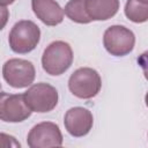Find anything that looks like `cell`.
Returning a JSON list of instances; mask_svg holds the SVG:
<instances>
[{"label": "cell", "mask_w": 148, "mask_h": 148, "mask_svg": "<svg viewBox=\"0 0 148 148\" xmlns=\"http://www.w3.org/2000/svg\"><path fill=\"white\" fill-rule=\"evenodd\" d=\"M73 50L67 42L54 40L46 46L42 56L43 69L52 76L64 74L73 64Z\"/></svg>", "instance_id": "6da1fadb"}, {"label": "cell", "mask_w": 148, "mask_h": 148, "mask_svg": "<svg viewBox=\"0 0 148 148\" xmlns=\"http://www.w3.org/2000/svg\"><path fill=\"white\" fill-rule=\"evenodd\" d=\"M40 40L39 27L30 20L16 22L9 31L8 43L13 52L25 54L36 49Z\"/></svg>", "instance_id": "7a4b0ae2"}, {"label": "cell", "mask_w": 148, "mask_h": 148, "mask_svg": "<svg viewBox=\"0 0 148 148\" xmlns=\"http://www.w3.org/2000/svg\"><path fill=\"white\" fill-rule=\"evenodd\" d=\"M71 92L81 99L95 97L102 88V79L98 72L90 67H81L72 73L68 80Z\"/></svg>", "instance_id": "3957f363"}, {"label": "cell", "mask_w": 148, "mask_h": 148, "mask_svg": "<svg viewBox=\"0 0 148 148\" xmlns=\"http://www.w3.org/2000/svg\"><path fill=\"white\" fill-rule=\"evenodd\" d=\"M24 101L32 112L45 113L52 111L59 101L58 90L45 82L32 84L23 94Z\"/></svg>", "instance_id": "277c9868"}, {"label": "cell", "mask_w": 148, "mask_h": 148, "mask_svg": "<svg viewBox=\"0 0 148 148\" xmlns=\"http://www.w3.org/2000/svg\"><path fill=\"white\" fill-rule=\"evenodd\" d=\"M103 45L111 56L124 57L133 51L135 45V35L125 25L114 24L104 31Z\"/></svg>", "instance_id": "5b68a950"}, {"label": "cell", "mask_w": 148, "mask_h": 148, "mask_svg": "<svg viewBox=\"0 0 148 148\" xmlns=\"http://www.w3.org/2000/svg\"><path fill=\"white\" fill-rule=\"evenodd\" d=\"M2 76L13 88L21 89L31 86L36 76V69L31 61L20 58H12L2 66Z\"/></svg>", "instance_id": "8992f818"}, {"label": "cell", "mask_w": 148, "mask_h": 148, "mask_svg": "<svg viewBox=\"0 0 148 148\" xmlns=\"http://www.w3.org/2000/svg\"><path fill=\"white\" fill-rule=\"evenodd\" d=\"M32 111L24 101L23 94L0 92V120L5 123H22Z\"/></svg>", "instance_id": "52a82bcc"}, {"label": "cell", "mask_w": 148, "mask_h": 148, "mask_svg": "<svg viewBox=\"0 0 148 148\" xmlns=\"http://www.w3.org/2000/svg\"><path fill=\"white\" fill-rule=\"evenodd\" d=\"M27 143L30 148L60 147L62 145V134L56 123L42 121L30 130Z\"/></svg>", "instance_id": "ba28073f"}, {"label": "cell", "mask_w": 148, "mask_h": 148, "mask_svg": "<svg viewBox=\"0 0 148 148\" xmlns=\"http://www.w3.org/2000/svg\"><path fill=\"white\" fill-rule=\"evenodd\" d=\"M64 125L66 131L74 138H82L87 135L94 125L92 113L82 106H75L67 110L64 117Z\"/></svg>", "instance_id": "9c48e42d"}, {"label": "cell", "mask_w": 148, "mask_h": 148, "mask_svg": "<svg viewBox=\"0 0 148 148\" xmlns=\"http://www.w3.org/2000/svg\"><path fill=\"white\" fill-rule=\"evenodd\" d=\"M31 8L44 24L54 27L62 22L64 9L56 0H31Z\"/></svg>", "instance_id": "30bf717a"}, {"label": "cell", "mask_w": 148, "mask_h": 148, "mask_svg": "<svg viewBox=\"0 0 148 148\" xmlns=\"http://www.w3.org/2000/svg\"><path fill=\"white\" fill-rule=\"evenodd\" d=\"M119 0H86V10L91 21H106L119 10Z\"/></svg>", "instance_id": "8fae6325"}, {"label": "cell", "mask_w": 148, "mask_h": 148, "mask_svg": "<svg viewBox=\"0 0 148 148\" xmlns=\"http://www.w3.org/2000/svg\"><path fill=\"white\" fill-rule=\"evenodd\" d=\"M64 14L75 23L88 24L91 22L86 10V0H69L64 8Z\"/></svg>", "instance_id": "7c38bea8"}, {"label": "cell", "mask_w": 148, "mask_h": 148, "mask_svg": "<svg viewBox=\"0 0 148 148\" xmlns=\"http://www.w3.org/2000/svg\"><path fill=\"white\" fill-rule=\"evenodd\" d=\"M124 12L130 21L134 23H143L148 20V2L140 0H127Z\"/></svg>", "instance_id": "4fadbf2b"}, {"label": "cell", "mask_w": 148, "mask_h": 148, "mask_svg": "<svg viewBox=\"0 0 148 148\" xmlns=\"http://www.w3.org/2000/svg\"><path fill=\"white\" fill-rule=\"evenodd\" d=\"M0 148H21V143L15 136L0 132Z\"/></svg>", "instance_id": "5bb4252c"}, {"label": "cell", "mask_w": 148, "mask_h": 148, "mask_svg": "<svg viewBox=\"0 0 148 148\" xmlns=\"http://www.w3.org/2000/svg\"><path fill=\"white\" fill-rule=\"evenodd\" d=\"M8 18H9V10L6 7L0 6V30L5 28V25L8 22Z\"/></svg>", "instance_id": "9a60e30c"}, {"label": "cell", "mask_w": 148, "mask_h": 148, "mask_svg": "<svg viewBox=\"0 0 148 148\" xmlns=\"http://www.w3.org/2000/svg\"><path fill=\"white\" fill-rule=\"evenodd\" d=\"M14 1H15V0H0V6L6 7V6H8V5H12Z\"/></svg>", "instance_id": "2e32d148"}, {"label": "cell", "mask_w": 148, "mask_h": 148, "mask_svg": "<svg viewBox=\"0 0 148 148\" xmlns=\"http://www.w3.org/2000/svg\"><path fill=\"white\" fill-rule=\"evenodd\" d=\"M140 1H146V2H148V0H140Z\"/></svg>", "instance_id": "e0dca14e"}, {"label": "cell", "mask_w": 148, "mask_h": 148, "mask_svg": "<svg viewBox=\"0 0 148 148\" xmlns=\"http://www.w3.org/2000/svg\"><path fill=\"white\" fill-rule=\"evenodd\" d=\"M0 90H1V83H0Z\"/></svg>", "instance_id": "ac0fdd59"}]
</instances>
